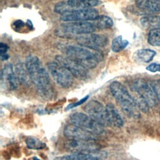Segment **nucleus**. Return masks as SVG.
<instances>
[{
  "mask_svg": "<svg viewBox=\"0 0 160 160\" xmlns=\"http://www.w3.org/2000/svg\"><path fill=\"white\" fill-rule=\"evenodd\" d=\"M47 68L54 81L60 87L67 89L73 84L74 76L67 69L57 62H49L47 64Z\"/></svg>",
  "mask_w": 160,
  "mask_h": 160,
  "instance_id": "nucleus-4",
  "label": "nucleus"
},
{
  "mask_svg": "<svg viewBox=\"0 0 160 160\" xmlns=\"http://www.w3.org/2000/svg\"><path fill=\"white\" fill-rule=\"evenodd\" d=\"M71 10H72V9H71L69 5H67V3H65V2H60L58 3L56 5L55 7H54V11L59 14L62 15L66 12H68Z\"/></svg>",
  "mask_w": 160,
  "mask_h": 160,
  "instance_id": "nucleus-26",
  "label": "nucleus"
},
{
  "mask_svg": "<svg viewBox=\"0 0 160 160\" xmlns=\"http://www.w3.org/2000/svg\"><path fill=\"white\" fill-rule=\"evenodd\" d=\"M159 115H160V112H159Z\"/></svg>",
  "mask_w": 160,
  "mask_h": 160,
  "instance_id": "nucleus-36",
  "label": "nucleus"
},
{
  "mask_svg": "<svg viewBox=\"0 0 160 160\" xmlns=\"http://www.w3.org/2000/svg\"><path fill=\"white\" fill-rule=\"evenodd\" d=\"M99 0H68L67 3L72 10L93 8L99 4Z\"/></svg>",
  "mask_w": 160,
  "mask_h": 160,
  "instance_id": "nucleus-16",
  "label": "nucleus"
},
{
  "mask_svg": "<svg viewBox=\"0 0 160 160\" xmlns=\"http://www.w3.org/2000/svg\"><path fill=\"white\" fill-rule=\"evenodd\" d=\"M26 25H27L28 28L30 29V30H32L33 29V24L32 23V22L30 20H28L27 22V23H26Z\"/></svg>",
  "mask_w": 160,
  "mask_h": 160,
  "instance_id": "nucleus-33",
  "label": "nucleus"
},
{
  "mask_svg": "<svg viewBox=\"0 0 160 160\" xmlns=\"http://www.w3.org/2000/svg\"><path fill=\"white\" fill-rule=\"evenodd\" d=\"M66 56L77 62L87 69L95 68L103 59L100 50L91 49L82 46L71 45L66 48Z\"/></svg>",
  "mask_w": 160,
  "mask_h": 160,
  "instance_id": "nucleus-3",
  "label": "nucleus"
},
{
  "mask_svg": "<svg viewBox=\"0 0 160 160\" xmlns=\"http://www.w3.org/2000/svg\"><path fill=\"white\" fill-rule=\"evenodd\" d=\"M147 42L153 47H160V28L150 30L147 36Z\"/></svg>",
  "mask_w": 160,
  "mask_h": 160,
  "instance_id": "nucleus-24",
  "label": "nucleus"
},
{
  "mask_svg": "<svg viewBox=\"0 0 160 160\" xmlns=\"http://www.w3.org/2000/svg\"><path fill=\"white\" fill-rule=\"evenodd\" d=\"M64 134L67 139L85 141L97 139L95 134L73 124L65 127Z\"/></svg>",
  "mask_w": 160,
  "mask_h": 160,
  "instance_id": "nucleus-14",
  "label": "nucleus"
},
{
  "mask_svg": "<svg viewBox=\"0 0 160 160\" xmlns=\"http://www.w3.org/2000/svg\"><path fill=\"white\" fill-rule=\"evenodd\" d=\"M105 107L110 126H113L116 128L122 127L124 124V121L116 107L112 103L107 104Z\"/></svg>",
  "mask_w": 160,
  "mask_h": 160,
  "instance_id": "nucleus-15",
  "label": "nucleus"
},
{
  "mask_svg": "<svg viewBox=\"0 0 160 160\" xmlns=\"http://www.w3.org/2000/svg\"><path fill=\"white\" fill-rule=\"evenodd\" d=\"M92 23L96 29L99 30L109 29L113 26L112 20L106 15H99L94 20H93Z\"/></svg>",
  "mask_w": 160,
  "mask_h": 160,
  "instance_id": "nucleus-20",
  "label": "nucleus"
},
{
  "mask_svg": "<svg viewBox=\"0 0 160 160\" xmlns=\"http://www.w3.org/2000/svg\"><path fill=\"white\" fill-rule=\"evenodd\" d=\"M25 66L30 81L34 84L39 94L43 99L49 100L54 98V89L48 72L35 55H29L25 60Z\"/></svg>",
  "mask_w": 160,
  "mask_h": 160,
  "instance_id": "nucleus-1",
  "label": "nucleus"
},
{
  "mask_svg": "<svg viewBox=\"0 0 160 160\" xmlns=\"http://www.w3.org/2000/svg\"><path fill=\"white\" fill-rule=\"evenodd\" d=\"M70 119L73 124L81 127L95 135H100L104 132V127L86 114L74 113L71 115Z\"/></svg>",
  "mask_w": 160,
  "mask_h": 160,
  "instance_id": "nucleus-5",
  "label": "nucleus"
},
{
  "mask_svg": "<svg viewBox=\"0 0 160 160\" xmlns=\"http://www.w3.org/2000/svg\"><path fill=\"white\" fill-rule=\"evenodd\" d=\"M154 1H156V2H159V3H160V0H154Z\"/></svg>",
  "mask_w": 160,
  "mask_h": 160,
  "instance_id": "nucleus-35",
  "label": "nucleus"
},
{
  "mask_svg": "<svg viewBox=\"0 0 160 160\" xmlns=\"http://www.w3.org/2000/svg\"><path fill=\"white\" fill-rule=\"evenodd\" d=\"M62 30L69 35H86L96 30L93 24L89 22H71L62 25Z\"/></svg>",
  "mask_w": 160,
  "mask_h": 160,
  "instance_id": "nucleus-12",
  "label": "nucleus"
},
{
  "mask_svg": "<svg viewBox=\"0 0 160 160\" xmlns=\"http://www.w3.org/2000/svg\"><path fill=\"white\" fill-rule=\"evenodd\" d=\"M0 57H1L2 61H5V60H7L10 58V56H9V55L5 53V54H3V55H0Z\"/></svg>",
  "mask_w": 160,
  "mask_h": 160,
  "instance_id": "nucleus-32",
  "label": "nucleus"
},
{
  "mask_svg": "<svg viewBox=\"0 0 160 160\" xmlns=\"http://www.w3.org/2000/svg\"><path fill=\"white\" fill-rule=\"evenodd\" d=\"M25 26V23L21 20H17L13 23V28L16 31H19Z\"/></svg>",
  "mask_w": 160,
  "mask_h": 160,
  "instance_id": "nucleus-30",
  "label": "nucleus"
},
{
  "mask_svg": "<svg viewBox=\"0 0 160 160\" xmlns=\"http://www.w3.org/2000/svg\"><path fill=\"white\" fill-rule=\"evenodd\" d=\"M136 5L144 11L160 13V3L154 0H136Z\"/></svg>",
  "mask_w": 160,
  "mask_h": 160,
  "instance_id": "nucleus-17",
  "label": "nucleus"
},
{
  "mask_svg": "<svg viewBox=\"0 0 160 160\" xmlns=\"http://www.w3.org/2000/svg\"><path fill=\"white\" fill-rule=\"evenodd\" d=\"M110 90L114 98L125 116L133 119L140 118L139 109L133 96L130 94L122 84L114 81L110 84Z\"/></svg>",
  "mask_w": 160,
  "mask_h": 160,
  "instance_id": "nucleus-2",
  "label": "nucleus"
},
{
  "mask_svg": "<svg viewBox=\"0 0 160 160\" xmlns=\"http://www.w3.org/2000/svg\"><path fill=\"white\" fill-rule=\"evenodd\" d=\"M56 60L58 63L67 69L76 78L80 80H85L88 78V69L68 57L57 55Z\"/></svg>",
  "mask_w": 160,
  "mask_h": 160,
  "instance_id": "nucleus-10",
  "label": "nucleus"
},
{
  "mask_svg": "<svg viewBox=\"0 0 160 160\" xmlns=\"http://www.w3.org/2000/svg\"><path fill=\"white\" fill-rule=\"evenodd\" d=\"M93 153L74 152L71 154L62 156L61 160H99V157Z\"/></svg>",
  "mask_w": 160,
  "mask_h": 160,
  "instance_id": "nucleus-19",
  "label": "nucleus"
},
{
  "mask_svg": "<svg viewBox=\"0 0 160 160\" xmlns=\"http://www.w3.org/2000/svg\"><path fill=\"white\" fill-rule=\"evenodd\" d=\"M19 82L15 75L12 64L7 63L1 71L2 88L10 91H13L18 88Z\"/></svg>",
  "mask_w": 160,
  "mask_h": 160,
  "instance_id": "nucleus-13",
  "label": "nucleus"
},
{
  "mask_svg": "<svg viewBox=\"0 0 160 160\" xmlns=\"http://www.w3.org/2000/svg\"><path fill=\"white\" fill-rule=\"evenodd\" d=\"M32 160H40V159H39L38 158H37L36 156H34V157H33L32 158Z\"/></svg>",
  "mask_w": 160,
  "mask_h": 160,
  "instance_id": "nucleus-34",
  "label": "nucleus"
},
{
  "mask_svg": "<svg viewBox=\"0 0 160 160\" xmlns=\"http://www.w3.org/2000/svg\"><path fill=\"white\" fill-rule=\"evenodd\" d=\"M141 25L145 28H160V16H149L142 17L141 20Z\"/></svg>",
  "mask_w": 160,
  "mask_h": 160,
  "instance_id": "nucleus-21",
  "label": "nucleus"
},
{
  "mask_svg": "<svg viewBox=\"0 0 160 160\" xmlns=\"http://www.w3.org/2000/svg\"><path fill=\"white\" fill-rule=\"evenodd\" d=\"M8 49H9V47L8 46L7 44L5 43H0V53H1V55L7 53Z\"/></svg>",
  "mask_w": 160,
  "mask_h": 160,
  "instance_id": "nucleus-31",
  "label": "nucleus"
},
{
  "mask_svg": "<svg viewBox=\"0 0 160 160\" xmlns=\"http://www.w3.org/2000/svg\"><path fill=\"white\" fill-rule=\"evenodd\" d=\"M131 89L137 96L144 99L150 108L154 107L157 104V98L151 88L142 79H137L132 82Z\"/></svg>",
  "mask_w": 160,
  "mask_h": 160,
  "instance_id": "nucleus-6",
  "label": "nucleus"
},
{
  "mask_svg": "<svg viewBox=\"0 0 160 160\" xmlns=\"http://www.w3.org/2000/svg\"><path fill=\"white\" fill-rule=\"evenodd\" d=\"M156 55V52L151 49L138 50L134 54L138 60L145 63L150 62Z\"/></svg>",
  "mask_w": 160,
  "mask_h": 160,
  "instance_id": "nucleus-22",
  "label": "nucleus"
},
{
  "mask_svg": "<svg viewBox=\"0 0 160 160\" xmlns=\"http://www.w3.org/2000/svg\"><path fill=\"white\" fill-rule=\"evenodd\" d=\"M89 99V96L87 95L85 97H84L83 98H82V99H80L79 101L74 102V103H72V104H69L66 108V110H69V109H73L74 108H76L77 106H79L82 105L83 104H84L88 99Z\"/></svg>",
  "mask_w": 160,
  "mask_h": 160,
  "instance_id": "nucleus-28",
  "label": "nucleus"
},
{
  "mask_svg": "<svg viewBox=\"0 0 160 160\" xmlns=\"http://www.w3.org/2000/svg\"><path fill=\"white\" fill-rule=\"evenodd\" d=\"M99 16V12L94 8L72 10L61 16V20L66 22H88L94 20Z\"/></svg>",
  "mask_w": 160,
  "mask_h": 160,
  "instance_id": "nucleus-9",
  "label": "nucleus"
},
{
  "mask_svg": "<svg viewBox=\"0 0 160 160\" xmlns=\"http://www.w3.org/2000/svg\"><path fill=\"white\" fill-rule=\"evenodd\" d=\"M65 148L69 151L74 152L92 153L99 151L101 146L96 140H77L68 139L65 143Z\"/></svg>",
  "mask_w": 160,
  "mask_h": 160,
  "instance_id": "nucleus-7",
  "label": "nucleus"
},
{
  "mask_svg": "<svg viewBox=\"0 0 160 160\" xmlns=\"http://www.w3.org/2000/svg\"><path fill=\"white\" fill-rule=\"evenodd\" d=\"M146 70L151 72H160V64L153 63L146 67Z\"/></svg>",
  "mask_w": 160,
  "mask_h": 160,
  "instance_id": "nucleus-29",
  "label": "nucleus"
},
{
  "mask_svg": "<svg viewBox=\"0 0 160 160\" xmlns=\"http://www.w3.org/2000/svg\"><path fill=\"white\" fill-rule=\"evenodd\" d=\"M14 70L15 75L19 80V83L22 84H28L29 82V78H30V76L27 70L25 64L24 65L22 63H17L15 66Z\"/></svg>",
  "mask_w": 160,
  "mask_h": 160,
  "instance_id": "nucleus-18",
  "label": "nucleus"
},
{
  "mask_svg": "<svg viewBox=\"0 0 160 160\" xmlns=\"http://www.w3.org/2000/svg\"><path fill=\"white\" fill-rule=\"evenodd\" d=\"M129 45L127 40H124L121 35L115 37L112 42V50L114 52H119L123 50Z\"/></svg>",
  "mask_w": 160,
  "mask_h": 160,
  "instance_id": "nucleus-25",
  "label": "nucleus"
},
{
  "mask_svg": "<svg viewBox=\"0 0 160 160\" xmlns=\"http://www.w3.org/2000/svg\"><path fill=\"white\" fill-rule=\"evenodd\" d=\"M151 86L156 94L157 101L160 103V79L152 81L151 84Z\"/></svg>",
  "mask_w": 160,
  "mask_h": 160,
  "instance_id": "nucleus-27",
  "label": "nucleus"
},
{
  "mask_svg": "<svg viewBox=\"0 0 160 160\" xmlns=\"http://www.w3.org/2000/svg\"><path fill=\"white\" fill-rule=\"evenodd\" d=\"M76 41L80 46L96 50H100L108 43V38L106 36L95 33L82 35L76 38Z\"/></svg>",
  "mask_w": 160,
  "mask_h": 160,
  "instance_id": "nucleus-11",
  "label": "nucleus"
},
{
  "mask_svg": "<svg viewBox=\"0 0 160 160\" xmlns=\"http://www.w3.org/2000/svg\"><path fill=\"white\" fill-rule=\"evenodd\" d=\"M84 109L88 115L102 126H110L106 107L100 102L97 100H92L85 106Z\"/></svg>",
  "mask_w": 160,
  "mask_h": 160,
  "instance_id": "nucleus-8",
  "label": "nucleus"
},
{
  "mask_svg": "<svg viewBox=\"0 0 160 160\" xmlns=\"http://www.w3.org/2000/svg\"><path fill=\"white\" fill-rule=\"evenodd\" d=\"M25 142L27 148L30 149L40 150L46 147V144L44 142L33 136H27L25 139Z\"/></svg>",
  "mask_w": 160,
  "mask_h": 160,
  "instance_id": "nucleus-23",
  "label": "nucleus"
}]
</instances>
